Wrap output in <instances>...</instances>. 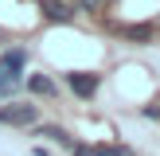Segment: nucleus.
<instances>
[{
	"instance_id": "39448f33",
	"label": "nucleus",
	"mask_w": 160,
	"mask_h": 156,
	"mask_svg": "<svg viewBox=\"0 0 160 156\" xmlns=\"http://www.w3.org/2000/svg\"><path fill=\"white\" fill-rule=\"evenodd\" d=\"M67 82L78 98H94V90H98V74H70Z\"/></svg>"
},
{
	"instance_id": "423d86ee",
	"label": "nucleus",
	"mask_w": 160,
	"mask_h": 156,
	"mask_svg": "<svg viewBox=\"0 0 160 156\" xmlns=\"http://www.w3.org/2000/svg\"><path fill=\"white\" fill-rule=\"evenodd\" d=\"M39 137H51V140H59V144H67V148H74V140H70L67 133L59 129V125H43V129H39Z\"/></svg>"
},
{
	"instance_id": "f03ea898",
	"label": "nucleus",
	"mask_w": 160,
	"mask_h": 156,
	"mask_svg": "<svg viewBox=\"0 0 160 156\" xmlns=\"http://www.w3.org/2000/svg\"><path fill=\"white\" fill-rule=\"evenodd\" d=\"M35 121H39V109L31 101H12L0 109V125H35Z\"/></svg>"
},
{
	"instance_id": "20e7f679",
	"label": "nucleus",
	"mask_w": 160,
	"mask_h": 156,
	"mask_svg": "<svg viewBox=\"0 0 160 156\" xmlns=\"http://www.w3.org/2000/svg\"><path fill=\"white\" fill-rule=\"evenodd\" d=\"M74 156H137V152L117 144H74Z\"/></svg>"
},
{
	"instance_id": "1a4fd4ad",
	"label": "nucleus",
	"mask_w": 160,
	"mask_h": 156,
	"mask_svg": "<svg viewBox=\"0 0 160 156\" xmlns=\"http://www.w3.org/2000/svg\"><path fill=\"white\" fill-rule=\"evenodd\" d=\"M70 4H78V8H86V12H90V8H98V0H70Z\"/></svg>"
},
{
	"instance_id": "0eeeda50",
	"label": "nucleus",
	"mask_w": 160,
	"mask_h": 156,
	"mask_svg": "<svg viewBox=\"0 0 160 156\" xmlns=\"http://www.w3.org/2000/svg\"><path fill=\"white\" fill-rule=\"evenodd\" d=\"M31 90H35V94H55V82L43 78V74H35V78H31Z\"/></svg>"
},
{
	"instance_id": "7ed1b4c3",
	"label": "nucleus",
	"mask_w": 160,
	"mask_h": 156,
	"mask_svg": "<svg viewBox=\"0 0 160 156\" xmlns=\"http://www.w3.org/2000/svg\"><path fill=\"white\" fill-rule=\"evenodd\" d=\"M43 20L70 23V20H74V4H70V0H43Z\"/></svg>"
},
{
	"instance_id": "6e6552de",
	"label": "nucleus",
	"mask_w": 160,
	"mask_h": 156,
	"mask_svg": "<svg viewBox=\"0 0 160 156\" xmlns=\"http://www.w3.org/2000/svg\"><path fill=\"white\" fill-rule=\"evenodd\" d=\"M152 35V27H145V23H141V27H129V39H148Z\"/></svg>"
},
{
	"instance_id": "f257e3e1",
	"label": "nucleus",
	"mask_w": 160,
	"mask_h": 156,
	"mask_svg": "<svg viewBox=\"0 0 160 156\" xmlns=\"http://www.w3.org/2000/svg\"><path fill=\"white\" fill-rule=\"evenodd\" d=\"M23 62H28V51H4L0 55V98H12L16 86L23 82Z\"/></svg>"
}]
</instances>
